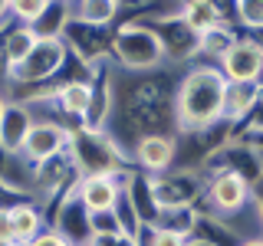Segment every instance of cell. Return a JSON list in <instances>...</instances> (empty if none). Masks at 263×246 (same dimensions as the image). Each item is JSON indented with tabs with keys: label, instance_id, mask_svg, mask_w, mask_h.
<instances>
[{
	"label": "cell",
	"instance_id": "5bb4252c",
	"mask_svg": "<svg viewBox=\"0 0 263 246\" xmlns=\"http://www.w3.org/2000/svg\"><path fill=\"white\" fill-rule=\"evenodd\" d=\"M30 128H33V109L27 102L10 98L4 115H0V151L4 154H20Z\"/></svg>",
	"mask_w": 263,
	"mask_h": 246
},
{
	"label": "cell",
	"instance_id": "d6986e66",
	"mask_svg": "<svg viewBox=\"0 0 263 246\" xmlns=\"http://www.w3.org/2000/svg\"><path fill=\"white\" fill-rule=\"evenodd\" d=\"M234 43H237L234 27L217 23V27H211L208 33H201V36H197V56H204V59H211V63H220Z\"/></svg>",
	"mask_w": 263,
	"mask_h": 246
},
{
	"label": "cell",
	"instance_id": "ac0fdd59",
	"mask_svg": "<svg viewBox=\"0 0 263 246\" xmlns=\"http://www.w3.org/2000/svg\"><path fill=\"white\" fill-rule=\"evenodd\" d=\"M0 43H4V56H7V63H10V69H13V66H20L30 56V49L40 43V36L33 33V27H27V23H13L10 20L4 27Z\"/></svg>",
	"mask_w": 263,
	"mask_h": 246
},
{
	"label": "cell",
	"instance_id": "3957f363",
	"mask_svg": "<svg viewBox=\"0 0 263 246\" xmlns=\"http://www.w3.org/2000/svg\"><path fill=\"white\" fill-rule=\"evenodd\" d=\"M112 59L119 69L142 76V72H155L164 63V49L155 36V30L145 20H125L112 30Z\"/></svg>",
	"mask_w": 263,
	"mask_h": 246
},
{
	"label": "cell",
	"instance_id": "d590c367",
	"mask_svg": "<svg viewBox=\"0 0 263 246\" xmlns=\"http://www.w3.org/2000/svg\"><path fill=\"white\" fill-rule=\"evenodd\" d=\"M82 246H92V243H82Z\"/></svg>",
	"mask_w": 263,
	"mask_h": 246
},
{
	"label": "cell",
	"instance_id": "44dd1931",
	"mask_svg": "<svg viewBox=\"0 0 263 246\" xmlns=\"http://www.w3.org/2000/svg\"><path fill=\"white\" fill-rule=\"evenodd\" d=\"M69 20H72V4H60V0H53V4L46 7V13L33 23V33H36L40 39H63Z\"/></svg>",
	"mask_w": 263,
	"mask_h": 246
},
{
	"label": "cell",
	"instance_id": "836d02e7",
	"mask_svg": "<svg viewBox=\"0 0 263 246\" xmlns=\"http://www.w3.org/2000/svg\"><path fill=\"white\" fill-rule=\"evenodd\" d=\"M60 4H76V0H60Z\"/></svg>",
	"mask_w": 263,
	"mask_h": 246
},
{
	"label": "cell",
	"instance_id": "30bf717a",
	"mask_svg": "<svg viewBox=\"0 0 263 246\" xmlns=\"http://www.w3.org/2000/svg\"><path fill=\"white\" fill-rule=\"evenodd\" d=\"M227 82H260L263 79V43L253 36H237L227 56L217 63Z\"/></svg>",
	"mask_w": 263,
	"mask_h": 246
},
{
	"label": "cell",
	"instance_id": "ba28073f",
	"mask_svg": "<svg viewBox=\"0 0 263 246\" xmlns=\"http://www.w3.org/2000/svg\"><path fill=\"white\" fill-rule=\"evenodd\" d=\"M69 53L76 56L82 66L92 69L96 63H109L112 59V30L109 27H92V23H82L72 16L69 27L63 33Z\"/></svg>",
	"mask_w": 263,
	"mask_h": 246
},
{
	"label": "cell",
	"instance_id": "8fae6325",
	"mask_svg": "<svg viewBox=\"0 0 263 246\" xmlns=\"http://www.w3.org/2000/svg\"><path fill=\"white\" fill-rule=\"evenodd\" d=\"M49 227L60 230V233H63L72 246H82V243L92 240V227H89V210H86V203L79 200L76 184H72L69 191L60 197V203H56L53 217H49Z\"/></svg>",
	"mask_w": 263,
	"mask_h": 246
},
{
	"label": "cell",
	"instance_id": "484cf974",
	"mask_svg": "<svg viewBox=\"0 0 263 246\" xmlns=\"http://www.w3.org/2000/svg\"><path fill=\"white\" fill-rule=\"evenodd\" d=\"M89 243L92 246H138V240L128 233H96Z\"/></svg>",
	"mask_w": 263,
	"mask_h": 246
},
{
	"label": "cell",
	"instance_id": "9a60e30c",
	"mask_svg": "<svg viewBox=\"0 0 263 246\" xmlns=\"http://www.w3.org/2000/svg\"><path fill=\"white\" fill-rule=\"evenodd\" d=\"M263 102V86L260 82H227L224 95V121H230V135L240 128Z\"/></svg>",
	"mask_w": 263,
	"mask_h": 246
},
{
	"label": "cell",
	"instance_id": "7a4b0ae2",
	"mask_svg": "<svg viewBox=\"0 0 263 246\" xmlns=\"http://www.w3.org/2000/svg\"><path fill=\"white\" fill-rule=\"evenodd\" d=\"M66 158L72 161L79 177L86 174H119L132 168V154L122 148L109 131H92V128H69V151Z\"/></svg>",
	"mask_w": 263,
	"mask_h": 246
},
{
	"label": "cell",
	"instance_id": "2e32d148",
	"mask_svg": "<svg viewBox=\"0 0 263 246\" xmlns=\"http://www.w3.org/2000/svg\"><path fill=\"white\" fill-rule=\"evenodd\" d=\"M89 98H92V82L89 79H66L56 86V95L49 102L56 105L63 115H69L76 125H82V115L89 109Z\"/></svg>",
	"mask_w": 263,
	"mask_h": 246
},
{
	"label": "cell",
	"instance_id": "7c38bea8",
	"mask_svg": "<svg viewBox=\"0 0 263 246\" xmlns=\"http://www.w3.org/2000/svg\"><path fill=\"white\" fill-rule=\"evenodd\" d=\"M135 164L138 171L145 174H164V171L175 168L181 148H178V138L171 131H158V135H142L135 141Z\"/></svg>",
	"mask_w": 263,
	"mask_h": 246
},
{
	"label": "cell",
	"instance_id": "4fadbf2b",
	"mask_svg": "<svg viewBox=\"0 0 263 246\" xmlns=\"http://www.w3.org/2000/svg\"><path fill=\"white\" fill-rule=\"evenodd\" d=\"M132 171V168H128ZM128 171H119V174H86L76 180V194L79 200L86 203L89 213H102V210H115L122 197V184H125Z\"/></svg>",
	"mask_w": 263,
	"mask_h": 246
},
{
	"label": "cell",
	"instance_id": "ffe728a7",
	"mask_svg": "<svg viewBox=\"0 0 263 246\" xmlns=\"http://www.w3.org/2000/svg\"><path fill=\"white\" fill-rule=\"evenodd\" d=\"M122 7L115 0H76L72 4V16L82 23H92V27H112Z\"/></svg>",
	"mask_w": 263,
	"mask_h": 246
},
{
	"label": "cell",
	"instance_id": "d4e9b609",
	"mask_svg": "<svg viewBox=\"0 0 263 246\" xmlns=\"http://www.w3.org/2000/svg\"><path fill=\"white\" fill-rule=\"evenodd\" d=\"M237 23L263 33V0H237Z\"/></svg>",
	"mask_w": 263,
	"mask_h": 246
},
{
	"label": "cell",
	"instance_id": "f546056e",
	"mask_svg": "<svg viewBox=\"0 0 263 246\" xmlns=\"http://www.w3.org/2000/svg\"><path fill=\"white\" fill-rule=\"evenodd\" d=\"M115 4H119V7H122V10H125V7H145V4H148V0H115Z\"/></svg>",
	"mask_w": 263,
	"mask_h": 246
},
{
	"label": "cell",
	"instance_id": "8992f818",
	"mask_svg": "<svg viewBox=\"0 0 263 246\" xmlns=\"http://www.w3.org/2000/svg\"><path fill=\"white\" fill-rule=\"evenodd\" d=\"M152 177V194L161 210H178V207H197L204 197V180L191 168H171L164 174H148Z\"/></svg>",
	"mask_w": 263,
	"mask_h": 246
},
{
	"label": "cell",
	"instance_id": "d6a6232c",
	"mask_svg": "<svg viewBox=\"0 0 263 246\" xmlns=\"http://www.w3.org/2000/svg\"><path fill=\"white\" fill-rule=\"evenodd\" d=\"M253 151H257V161H260V171H263V145H260V148H253Z\"/></svg>",
	"mask_w": 263,
	"mask_h": 246
},
{
	"label": "cell",
	"instance_id": "9c48e42d",
	"mask_svg": "<svg viewBox=\"0 0 263 246\" xmlns=\"http://www.w3.org/2000/svg\"><path fill=\"white\" fill-rule=\"evenodd\" d=\"M66 151H69V128L63 121L43 118V121H33L20 154L27 158V164H43V161L63 158Z\"/></svg>",
	"mask_w": 263,
	"mask_h": 246
},
{
	"label": "cell",
	"instance_id": "e0dca14e",
	"mask_svg": "<svg viewBox=\"0 0 263 246\" xmlns=\"http://www.w3.org/2000/svg\"><path fill=\"white\" fill-rule=\"evenodd\" d=\"M10 220H13V243H20V246H27L30 240H36L40 233L46 230V217H43V210L36 207V203L30 200H16L10 203Z\"/></svg>",
	"mask_w": 263,
	"mask_h": 246
},
{
	"label": "cell",
	"instance_id": "8d00e7d4",
	"mask_svg": "<svg viewBox=\"0 0 263 246\" xmlns=\"http://www.w3.org/2000/svg\"><path fill=\"white\" fill-rule=\"evenodd\" d=\"M13 246H20V243H13Z\"/></svg>",
	"mask_w": 263,
	"mask_h": 246
},
{
	"label": "cell",
	"instance_id": "5b68a950",
	"mask_svg": "<svg viewBox=\"0 0 263 246\" xmlns=\"http://www.w3.org/2000/svg\"><path fill=\"white\" fill-rule=\"evenodd\" d=\"M178 10H168V13H158V16H138V20H145L155 30L168 66H187L197 56V33L181 20Z\"/></svg>",
	"mask_w": 263,
	"mask_h": 246
},
{
	"label": "cell",
	"instance_id": "4dcf8cb0",
	"mask_svg": "<svg viewBox=\"0 0 263 246\" xmlns=\"http://www.w3.org/2000/svg\"><path fill=\"white\" fill-rule=\"evenodd\" d=\"M240 246H263V236H247V240H240Z\"/></svg>",
	"mask_w": 263,
	"mask_h": 246
},
{
	"label": "cell",
	"instance_id": "4316f807",
	"mask_svg": "<svg viewBox=\"0 0 263 246\" xmlns=\"http://www.w3.org/2000/svg\"><path fill=\"white\" fill-rule=\"evenodd\" d=\"M27 246H72L69 240H66V236L60 233V230H53V227H46L43 233L36 236V240H30Z\"/></svg>",
	"mask_w": 263,
	"mask_h": 246
},
{
	"label": "cell",
	"instance_id": "f1b7e54d",
	"mask_svg": "<svg viewBox=\"0 0 263 246\" xmlns=\"http://www.w3.org/2000/svg\"><path fill=\"white\" fill-rule=\"evenodd\" d=\"M10 23V0H0V27Z\"/></svg>",
	"mask_w": 263,
	"mask_h": 246
},
{
	"label": "cell",
	"instance_id": "6da1fadb",
	"mask_svg": "<svg viewBox=\"0 0 263 246\" xmlns=\"http://www.w3.org/2000/svg\"><path fill=\"white\" fill-rule=\"evenodd\" d=\"M224 95L227 79L217 66L204 63L184 69V76L175 82V125L184 135L208 131L211 125L224 121Z\"/></svg>",
	"mask_w": 263,
	"mask_h": 246
},
{
	"label": "cell",
	"instance_id": "7402d4cb",
	"mask_svg": "<svg viewBox=\"0 0 263 246\" xmlns=\"http://www.w3.org/2000/svg\"><path fill=\"white\" fill-rule=\"evenodd\" d=\"M178 13H181V20H184L187 27L197 33V36H201V33H208L211 27H217V23H220L217 10H214L208 0H184Z\"/></svg>",
	"mask_w": 263,
	"mask_h": 246
},
{
	"label": "cell",
	"instance_id": "277c9868",
	"mask_svg": "<svg viewBox=\"0 0 263 246\" xmlns=\"http://www.w3.org/2000/svg\"><path fill=\"white\" fill-rule=\"evenodd\" d=\"M66 66H69V46H66V39H40V43L30 49L27 59L10 69V86L36 89V86L53 82L56 76H63V79H89V76H69Z\"/></svg>",
	"mask_w": 263,
	"mask_h": 246
},
{
	"label": "cell",
	"instance_id": "52a82bcc",
	"mask_svg": "<svg viewBox=\"0 0 263 246\" xmlns=\"http://www.w3.org/2000/svg\"><path fill=\"white\" fill-rule=\"evenodd\" d=\"M204 200L211 203L217 217H230V213H240L243 207L253 203V184L237 171H217L204 184Z\"/></svg>",
	"mask_w": 263,
	"mask_h": 246
},
{
	"label": "cell",
	"instance_id": "1f68e13d",
	"mask_svg": "<svg viewBox=\"0 0 263 246\" xmlns=\"http://www.w3.org/2000/svg\"><path fill=\"white\" fill-rule=\"evenodd\" d=\"M7 102H10V98H7L4 92H0V115H4V109H7Z\"/></svg>",
	"mask_w": 263,
	"mask_h": 246
},
{
	"label": "cell",
	"instance_id": "603a6c76",
	"mask_svg": "<svg viewBox=\"0 0 263 246\" xmlns=\"http://www.w3.org/2000/svg\"><path fill=\"white\" fill-rule=\"evenodd\" d=\"M49 4H53V0H10V20L33 27V23L46 13Z\"/></svg>",
	"mask_w": 263,
	"mask_h": 246
},
{
	"label": "cell",
	"instance_id": "cb8c5ba5",
	"mask_svg": "<svg viewBox=\"0 0 263 246\" xmlns=\"http://www.w3.org/2000/svg\"><path fill=\"white\" fill-rule=\"evenodd\" d=\"M138 246H187V236L175 233V230H164V227H142Z\"/></svg>",
	"mask_w": 263,
	"mask_h": 246
},
{
	"label": "cell",
	"instance_id": "e575fe53",
	"mask_svg": "<svg viewBox=\"0 0 263 246\" xmlns=\"http://www.w3.org/2000/svg\"><path fill=\"white\" fill-rule=\"evenodd\" d=\"M0 246H13V243H0Z\"/></svg>",
	"mask_w": 263,
	"mask_h": 246
},
{
	"label": "cell",
	"instance_id": "83f0119b",
	"mask_svg": "<svg viewBox=\"0 0 263 246\" xmlns=\"http://www.w3.org/2000/svg\"><path fill=\"white\" fill-rule=\"evenodd\" d=\"M0 243H13V220L7 207H0Z\"/></svg>",
	"mask_w": 263,
	"mask_h": 246
}]
</instances>
